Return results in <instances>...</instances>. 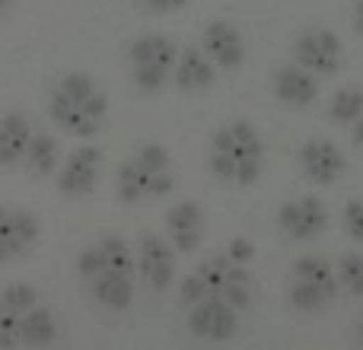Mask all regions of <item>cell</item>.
Returning <instances> with one entry per match:
<instances>
[{"mask_svg":"<svg viewBox=\"0 0 363 350\" xmlns=\"http://www.w3.org/2000/svg\"><path fill=\"white\" fill-rule=\"evenodd\" d=\"M185 322H188V332L201 341H213V344H223L236 334L239 328V312L223 303L220 296H201L194 306L185 309Z\"/></svg>","mask_w":363,"mask_h":350,"instance_id":"obj_12","label":"cell"},{"mask_svg":"<svg viewBox=\"0 0 363 350\" xmlns=\"http://www.w3.org/2000/svg\"><path fill=\"white\" fill-rule=\"evenodd\" d=\"M6 4H10V0H0V10H4V6H6Z\"/></svg>","mask_w":363,"mask_h":350,"instance_id":"obj_30","label":"cell"},{"mask_svg":"<svg viewBox=\"0 0 363 350\" xmlns=\"http://www.w3.org/2000/svg\"><path fill=\"white\" fill-rule=\"evenodd\" d=\"M201 51L211 57V64L217 70H239L245 61V42L239 35L236 26L223 23V19H213L204 26L201 32Z\"/></svg>","mask_w":363,"mask_h":350,"instance_id":"obj_17","label":"cell"},{"mask_svg":"<svg viewBox=\"0 0 363 350\" xmlns=\"http://www.w3.org/2000/svg\"><path fill=\"white\" fill-rule=\"evenodd\" d=\"M48 115L61 134L74 140H93L106 128L108 118V96L99 83L83 70H70L55 83L48 96Z\"/></svg>","mask_w":363,"mask_h":350,"instance_id":"obj_3","label":"cell"},{"mask_svg":"<svg viewBox=\"0 0 363 350\" xmlns=\"http://www.w3.org/2000/svg\"><path fill=\"white\" fill-rule=\"evenodd\" d=\"M32 134H35V128H32L29 115H23V112L0 115V169L23 166Z\"/></svg>","mask_w":363,"mask_h":350,"instance_id":"obj_19","label":"cell"},{"mask_svg":"<svg viewBox=\"0 0 363 350\" xmlns=\"http://www.w3.org/2000/svg\"><path fill=\"white\" fill-rule=\"evenodd\" d=\"M328 223H332V213L319 194H303L277 207V226L294 242H313L328 230Z\"/></svg>","mask_w":363,"mask_h":350,"instance_id":"obj_11","label":"cell"},{"mask_svg":"<svg viewBox=\"0 0 363 350\" xmlns=\"http://www.w3.org/2000/svg\"><path fill=\"white\" fill-rule=\"evenodd\" d=\"M354 32H357V35H363V0H357V4H354Z\"/></svg>","mask_w":363,"mask_h":350,"instance_id":"obj_27","label":"cell"},{"mask_svg":"<svg viewBox=\"0 0 363 350\" xmlns=\"http://www.w3.org/2000/svg\"><path fill=\"white\" fill-rule=\"evenodd\" d=\"M328 115L338 125H357L363 118V89L357 86H341L335 89V96L328 99Z\"/></svg>","mask_w":363,"mask_h":350,"instance_id":"obj_22","label":"cell"},{"mask_svg":"<svg viewBox=\"0 0 363 350\" xmlns=\"http://www.w3.org/2000/svg\"><path fill=\"white\" fill-rule=\"evenodd\" d=\"M300 172H303V179L313 181L315 188H328L345 179L347 157L335 140H325V137L306 140V144L300 147Z\"/></svg>","mask_w":363,"mask_h":350,"instance_id":"obj_15","label":"cell"},{"mask_svg":"<svg viewBox=\"0 0 363 350\" xmlns=\"http://www.w3.org/2000/svg\"><path fill=\"white\" fill-rule=\"evenodd\" d=\"M23 166H26V172L38 175V179L57 175V169H61V144H57V137H51V134H42V131L32 134Z\"/></svg>","mask_w":363,"mask_h":350,"instance_id":"obj_21","label":"cell"},{"mask_svg":"<svg viewBox=\"0 0 363 350\" xmlns=\"http://www.w3.org/2000/svg\"><path fill=\"white\" fill-rule=\"evenodd\" d=\"M271 89H274L277 102L290 108H306L319 99V77H313L309 70L296 67V64H284L271 77Z\"/></svg>","mask_w":363,"mask_h":350,"instance_id":"obj_18","label":"cell"},{"mask_svg":"<svg viewBox=\"0 0 363 350\" xmlns=\"http://www.w3.org/2000/svg\"><path fill=\"white\" fill-rule=\"evenodd\" d=\"M204 290L211 296H220L223 303H230L236 312L249 309L252 303V290H255V277H252V264H239L233 261L226 252H213L204 261H198V268L191 271Z\"/></svg>","mask_w":363,"mask_h":350,"instance_id":"obj_7","label":"cell"},{"mask_svg":"<svg viewBox=\"0 0 363 350\" xmlns=\"http://www.w3.org/2000/svg\"><path fill=\"white\" fill-rule=\"evenodd\" d=\"M172 83L179 93H204L217 83V67L201 48H182L176 70H172Z\"/></svg>","mask_w":363,"mask_h":350,"instance_id":"obj_20","label":"cell"},{"mask_svg":"<svg viewBox=\"0 0 363 350\" xmlns=\"http://www.w3.org/2000/svg\"><path fill=\"white\" fill-rule=\"evenodd\" d=\"M223 252L233 258V261H239V264H252V261H255V245H252V239H245V236H233L230 242H226Z\"/></svg>","mask_w":363,"mask_h":350,"instance_id":"obj_25","label":"cell"},{"mask_svg":"<svg viewBox=\"0 0 363 350\" xmlns=\"http://www.w3.org/2000/svg\"><path fill=\"white\" fill-rule=\"evenodd\" d=\"M102 166H106L102 147L77 144L74 150L61 159V169L55 175L57 191H61L64 198H86V194H93L102 179Z\"/></svg>","mask_w":363,"mask_h":350,"instance_id":"obj_9","label":"cell"},{"mask_svg":"<svg viewBox=\"0 0 363 350\" xmlns=\"http://www.w3.org/2000/svg\"><path fill=\"white\" fill-rule=\"evenodd\" d=\"M341 287L335 277V264L325 255H300L290 264V281H287V300L296 312L313 315L322 312L338 300Z\"/></svg>","mask_w":363,"mask_h":350,"instance_id":"obj_6","label":"cell"},{"mask_svg":"<svg viewBox=\"0 0 363 350\" xmlns=\"http://www.w3.org/2000/svg\"><path fill=\"white\" fill-rule=\"evenodd\" d=\"M207 169L220 181L249 188L264 172V140L245 118H233L211 134Z\"/></svg>","mask_w":363,"mask_h":350,"instance_id":"obj_4","label":"cell"},{"mask_svg":"<svg viewBox=\"0 0 363 350\" xmlns=\"http://www.w3.org/2000/svg\"><path fill=\"white\" fill-rule=\"evenodd\" d=\"M351 140H354V147H357V150H363V118L351 128Z\"/></svg>","mask_w":363,"mask_h":350,"instance_id":"obj_28","label":"cell"},{"mask_svg":"<svg viewBox=\"0 0 363 350\" xmlns=\"http://www.w3.org/2000/svg\"><path fill=\"white\" fill-rule=\"evenodd\" d=\"M176 191V172L172 157L163 144H144L121 159L115 172V194L121 204H140V201L166 198Z\"/></svg>","mask_w":363,"mask_h":350,"instance_id":"obj_5","label":"cell"},{"mask_svg":"<svg viewBox=\"0 0 363 350\" xmlns=\"http://www.w3.org/2000/svg\"><path fill=\"white\" fill-rule=\"evenodd\" d=\"M179 45L169 35H140L131 45V77L140 93H160L172 80Z\"/></svg>","mask_w":363,"mask_h":350,"instance_id":"obj_8","label":"cell"},{"mask_svg":"<svg viewBox=\"0 0 363 350\" xmlns=\"http://www.w3.org/2000/svg\"><path fill=\"white\" fill-rule=\"evenodd\" d=\"M294 64L309 70L313 77H335L345 67V45L328 29H309L296 35L294 42Z\"/></svg>","mask_w":363,"mask_h":350,"instance_id":"obj_10","label":"cell"},{"mask_svg":"<svg viewBox=\"0 0 363 350\" xmlns=\"http://www.w3.org/2000/svg\"><path fill=\"white\" fill-rule=\"evenodd\" d=\"M341 226H345L347 239L363 242V201L360 198H354L345 204V210H341Z\"/></svg>","mask_w":363,"mask_h":350,"instance_id":"obj_24","label":"cell"},{"mask_svg":"<svg viewBox=\"0 0 363 350\" xmlns=\"http://www.w3.org/2000/svg\"><path fill=\"white\" fill-rule=\"evenodd\" d=\"M77 274L86 283L89 296L108 312H125L138 290V261L125 236H99L77 255Z\"/></svg>","mask_w":363,"mask_h":350,"instance_id":"obj_1","label":"cell"},{"mask_svg":"<svg viewBox=\"0 0 363 350\" xmlns=\"http://www.w3.org/2000/svg\"><path fill=\"white\" fill-rule=\"evenodd\" d=\"M138 277L153 290V293H166L176 281V249L157 232H144L138 239Z\"/></svg>","mask_w":363,"mask_h":350,"instance_id":"obj_13","label":"cell"},{"mask_svg":"<svg viewBox=\"0 0 363 350\" xmlns=\"http://www.w3.org/2000/svg\"><path fill=\"white\" fill-rule=\"evenodd\" d=\"M38 236H42V230H38L35 213L13 204H0V264H10L16 258L29 255L35 249Z\"/></svg>","mask_w":363,"mask_h":350,"instance_id":"obj_14","label":"cell"},{"mask_svg":"<svg viewBox=\"0 0 363 350\" xmlns=\"http://www.w3.org/2000/svg\"><path fill=\"white\" fill-rule=\"evenodd\" d=\"M153 13H176V10H185L191 0H144Z\"/></svg>","mask_w":363,"mask_h":350,"instance_id":"obj_26","label":"cell"},{"mask_svg":"<svg viewBox=\"0 0 363 350\" xmlns=\"http://www.w3.org/2000/svg\"><path fill=\"white\" fill-rule=\"evenodd\" d=\"M335 277L347 296H363V252H345L335 264Z\"/></svg>","mask_w":363,"mask_h":350,"instance_id":"obj_23","label":"cell"},{"mask_svg":"<svg viewBox=\"0 0 363 350\" xmlns=\"http://www.w3.org/2000/svg\"><path fill=\"white\" fill-rule=\"evenodd\" d=\"M57 338V319L32 283L0 287V350H35Z\"/></svg>","mask_w":363,"mask_h":350,"instance_id":"obj_2","label":"cell"},{"mask_svg":"<svg viewBox=\"0 0 363 350\" xmlns=\"http://www.w3.org/2000/svg\"><path fill=\"white\" fill-rule=\"evenodd\" d=\"M166 242L176 249V255H191L207 236V217L198 201H176L166 210Z\"/></svg>","mask_w":363,"mask_h":350,"instance_id":"obj_16","label":"cell"},{"mask_svg":"<svg viewBox=\"0 0 363 350\" xmlns=\"http://www.w3.org/2000/svg\"><path fill=\"white\" fill-rule=\"evenodd\" d=\"M357 344H360V350H363V319H360V325H357Z\"/></svg>","mask_w":363,"mask_h":350,"instance_id":"obj_29","label":"cell"}]
</instances>
